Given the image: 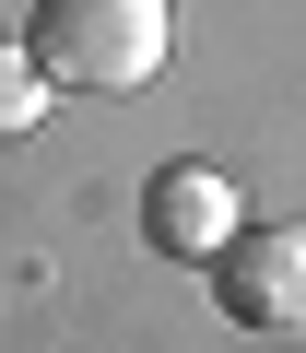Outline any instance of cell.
<instances>
[{"instance_id": "6da1fadb", "label": "cell", "mask_w": 306, "mask_h": 353, "mask_svg": "<svg viewBox=\"0 0 306 353\" xmlns=\"http://www.w3.org/2000/svg\"><path fill=\"white\" fill-rule=\"evenodd\" d=\"M36 71L83 94H130L165 71V0H36Z\"/></svg>"}, {"instance_id": "7a4b0ae2", "label": "cell", "mask_w": 306, "mask_h": 353, "mask_svg": "<svg viewBox=\"0 0 306 353\" xmlns=\"http://www.w3.org/2000/svg\"><path fill=\"white\" fill-rule=\"evenodd\" d=\"M212 294H224L236 330L306 341V224H247V236L212 259Z\"/></svg>"}, {"instance_id": "3957f363", "label": "cell", "mask_w": 306, "mask_h": 353, "mask_svg": "<svg viewBox=\"0 0 306 353\" xmlns=\"http://www.w3.org/2000/svg\"><path fill=\"white\" fill-rule=\"evenodd\" d=\"M153 248H177V259H224L236 248V189L212 165H177L165 189H153Z\"/></svg>"}, {"instance_id": "277c9868", "label": "cell", "mask_w": 306, "mask_h": 353, "mask_svg": "<svg viewBox=\"0 0 306 353\" xmlns=\"http://www.w3.org/2000/svg\"><path fill=\"white\" fill-rule=\"evenodd\" d=\"M48 94H59V83L36 71V48H0V141L36 130V118H48Z\"/></svg>"}]
</instances>
